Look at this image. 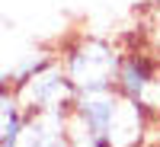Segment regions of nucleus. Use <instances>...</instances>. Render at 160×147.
I'll return each instance as SVG.
<instances>
[{"label":"nucleus","instance_id":"nucleus-3","mask_svg":"<svg viewBox=\"0 0 160 147\" xmlns=\"http://www.w3.org/2000/svg\"><path fill=\"white\" fill-rule=\"evenodd\" d=\"M151 115L141 109L135 99L118 96L115 112L109 118V131H106V144L109 147H144L151 138Z\"/></svg>","mask_w":160,"mask_h":147},{"label":"nucleus","instance_id":"nucleus-4","mask_svg":"<svg viewBox=\"0 0 160 147\" xmlns=\"http://www.w3.org/2000/svg\"><path fill=\"white\" fill-rule=\"evenodd\" d=\"M160 74V55L148 48H125L122 61H118V74H115V93L125 99H138L141 90Z\"/></svg>","mask_w":160,"mask_h":147},{"label":"nucleus","instance_id":"nucleus-1","mask_svg":"<svg viewBox=\"0 0 160 147\" xmlns=\"http://www.w3.org/2000/svg\"><path fill=\"white\" fill-rule=\"evenodd\" d=\"M61 67L77 93L115 90V74L122 61V48L99 35H77L71 45L61 48Z\"/></svg>","mask_w":160,"mask_h":147},{"label":"nucleus","instance_id":"nucleus-6","mask_svg":"<svg viewBox=\"0 0 160 147\" xmlns=\"http://www.w3.org/2000/svg\"><path fill=\"white\" fill-rule=\"evenodd\" d=\"M135 102H138L141 109L151 115V122H160V74H157L151 83L141 90V96H138Z\"/></svg>","mask_w":160,"mask_h":147},{"label":"nucleus","instance_id":"nucleus-2","mask_svg":"<svg viewBox=\"0 0 160 147\" xmlns=\"http://www.w3.org/2000/svg\"><path fill=\"white\" fill-rule=\"evenodd\" d=\"M16 99L22 105V112H61L71 115L74 102H77V90L68 80L61 61L48 64L42 74H35L32 80L16 86Z\"/></svg>","mask_w":160,"mask_h":147},{"label":"nucleus","instance_id":"nucleus-5","mask_svg":"<svg viewBox=\"0 0 160 147\" xmlns=\"http://www.w3.org/2000/svg\"><path fill=\"white\" fill-rule=\"evenodd\" d=\"M55 61H58V58H55V55H48V51H32V55H26V58L16 64V67H13V71L7 74V80L13 83V90H16L19 83L32 80L35 74H42V71L48 67V64H55Z\"/></svg>","mask_w":160,"mask_h":147}]
</instances>
